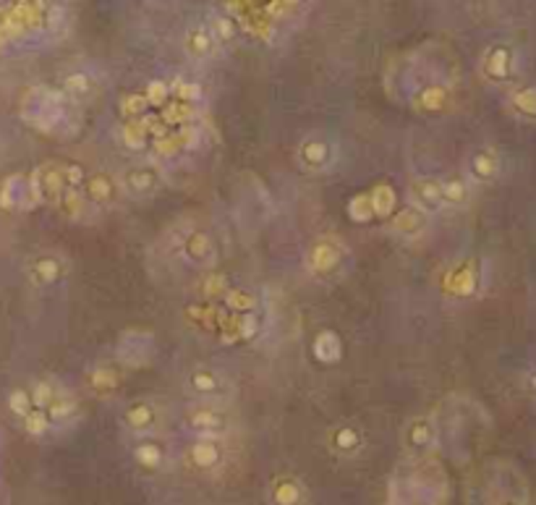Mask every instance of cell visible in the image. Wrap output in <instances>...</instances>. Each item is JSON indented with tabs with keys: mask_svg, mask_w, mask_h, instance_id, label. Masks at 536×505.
I'll use <instances>...</instances> for the list:
<instances>
[{
	"mask_svg": "<svg viewBox=\"0 0 536 505\" xmlns=\"http://www.w3.org/2000/svg\"><path fill=\"white\" fill-rule=\"evenodd\" d=\"M115 184H118V191L129 194L133 200H147L155 191H160L163 173L155 165H129L115 176Z\"/></svg>",
	"mask_w": 536,
	"mask_h": 505,
	"instance_id": "6",
	"label": "cell"
},
{
	"mask_svg": "<svg viewBox=\"0 0 536 505\" xmlns=\"http://www.w3.org/2000/svg\"><path fill=\"white\" fill-rule=\"evenodd\" d=\"M497 505H524V500H518V497H502V500H497Z\"/></svg>",
	"mask_w": 536,
	"mask_h": 505,
	"instance_id": "44",
	"label": "cell"
},
{
	"mask_svg": "<svg viewBox=\"0 0 536 505\" xmlns=\"http://www.w3.org/2000/svg\"><path fill=\"white\" fill-rule=\"evenodd\" d=\"M82 194L86 204L89 207H107V204H113L115 197H118V184H115V176H110L105 170H100V173H92V176L84 178L82 184Z\"/></svg>",
	"mask_w": 536,
	"mask_h": 505,
	"instance_id": "18",
	"label": "cell"
},
{
	"mask_svg": "<svg viewBox=\"0 0 536 505\" xmlns=\"http://www.w3.org/2000/svg\"><path fill=\"white\" fill-rule=\"evenodd\" d=\"M45 414H48V419L53 422V427H60V424H68L76 419L79 403H76V398H73L68 390H63L58 396V400H55Z\"/></svg>",
	"mask_w": 536,
	"mask_h": 505,
	"instance_id": "33",
	"label": "cell"
},
{
	"mask_svg": "<svg viewBox=\"0 0 536 505\" xmlns=\"http://www.w3.org/2000/svg\"><path fill=\"white\" fill-rule=\"evenodd\" d=\"M142 94H144V100H147V107H149V110H163V107L170 103V87H167V82H163V79H152V82L142 89Z\"/></svg>",
	"mask_w": 536,
	"mask_h": 505,
	"instance_id": "38",
	"label": "cell"
},
{
	"mask_svg": "<svg viewBox=\"0 0 536 505\" xmlns=\"http://www.w3.org/2000/svg\"><path fill=\"white\" fill-rule=\"evenodd\" d=\"M186 388L202 403H220L228 393V380L212 366H196L186 375Z\"/></svg>",
	"mask_w": 536,
	"mask_h": 505,
	"instance_id": "13",
	"label": "cell"
},
{
	"mask_svg": "<svg viewBox=\"0 0 536 505\" xmlns=\"http://www.w3.org/2000/svg\"><path fill=\"white\" fill-rule=\"evenodd\" d=\"M123 427L136 437H149L160 424V411L152 400H131L120 414Z\"/></svg>",
	"mask_w": 536,
	"mask_h": 505,
	"instance_id": "15",
	"label": "cell"
},
{
	"mask_svg": "<svg viewBox=\"0 0 536 505\" xmlns=\"http://www.w3.org/2000/svg\"><path fill=\"white\" fill-rule=\"evenodd\" d=\"M502 157L495 147H479L465 160V181L468 184H492L500 176Z\"/></svg>",
	"mask_w": 536,
	"mask_h": 505,
	"instance_id": "14",
	"label": "cell"
},
{
	"mask_svg": "<svg viewBox=\"0 0 536 505\" xmlns=\"http://www.w3.org/2000/svg\"><path fill=\"white\" fill-rule=\"evenodd\" d=\"M403 450L411 459H424L437 445V424L432 416H414L403 427Z\"/></svg>",
	"mask_w": 536,
	"mask_h": 505,
	"instance_id": "10",
	"label": "cell"
},
{
	"mask_svg": "<svg viewBox=\"0 0 536 505\" xmlns=\"http://www.w3.org/2000/svg\"><path fill=\"white\" fill-rule=\"evenodd\" d=\"M440 186H442V204H447V207H465L471 202V184L463 176L440 178Z\"/></svg>",
	"mask_w": 536,
	"mask_h": 505,
	"instance_id": "29",
	"label": "cell"
},
{
	"mask_svg": "<svg viewBox=\"0 0 536 505\" xmlns=\"http://www.w3.org/2000/svg\"><path fill=\"white\" fill-rule=\"evenodd\" d=\"M131 459L133 463L139 466L147 474H157L167 466V453L165 448L160 445L157 440H149V437H142L136 445L131 448Z\"/></svg>",
	"mask_w": 536,
	"mask_h": 505,
	"instance_id": "22",
	"label": "cell"
},
{
	"mask_svg": "<svg viewBox=\"0 0 536 505\" xmlns=\"http://www.w3.org/2000/svg\"><path fill=\"white\" fill-rule=\"evenodd\" d=\"M411 207H416V210H421L424 215H429V212H437L442 210L445 204H442V186H440V178L437 176H416L414 181H411Z\"/></svg>",
	"mask_w": 536,
	"mask_h": 505,
	"instance_id": "19",
	"label": "cell"
},
{
	"mask_svg": "<svg viewBox=\"0 0 536 505\" xmlns=\"http://www.w3.org/2000/svg\"><path fill=\"white\" fill-rule=\"evenodd\" d=\"M120 113L126 121H139L142 116L149 113V107H147V100H144L142 92H126L120 94Z\"/></svg>",
	"mask_w": 536,
	"mask_h": 505,
	"instance_id": "39",
	"label": "cell"
},
{
	"mask_svg": "<svg viewBox=\"0 0 536 505\" xmlns=\"http://www.w3.org/2000/svg\"><path fill=\"white\" fill-rule=\"evenodd\" d=\"M408 105L414 107L416 113L432 116V113H447L455 105L453 87L450 84H418L414 92L408 94Z\"/></svg>",
	"mask_w": 536,
	"mask_h": 505,
	"instance_id": "11",
	"label": "cell"
},
{
	"mask_svg": "<svg viewBox=\"0 0 536 505\" xmlns=\"http://www.w3.org/2000/svg\"><path fill=\"white\" fill-rule=\"evenodd\" d=\"M186 427L196 437H223L228 432V414L220 403H194L186 411Z\"/></svg>",
	"mask_w": 536,
	"mask_h": 505,
	"instance_id": "9",
	"label": "cell"
},
{
	"mask_svg": "<svg viewBox=\"0 0 536 505\" xmlns=\"http://www.w3.org/2000/svg\"><path fill=\"white\" fill-rule=\"evenodd\" d=\"M29 191H32V202L37 204H48L55 207L60 194L66 191V181H63V163H42L37 165L29 173Z\"/></svg>",
	"mask_w": 536,
	"mask_h": 505,
	"instance_id": "4",
	"label": "cell"
},
{
	"mask_svg": "<svg viewBox=\"0 0 536 505\" xmlns=\"http://www.w3.org/2000/svg\"><path fill=\"white\" fill-rule=\"evenodd\" d=\"M183 461L191 471H199V474H212V471L223 469V463H225L223 437H196L186 448Z\"/></svg>",
	"mask_w": 536,
	"mask_h": 505,
	"instance_id": "8",
	"label": "cell"
},
{
	"mask_svg": "<svg viewBox=\"0 0 536 505\" xmlns=\"http://www.w3.org/2000/svg\"><path fill=\"white\" fill-rule=\"evenodd\" d=\"M181 254L186 262H191L194 267H202V270H210L214 262H217V249H214V241L210 233H202V231H194L183 238L181 244Z\"/></svg>",
	"mask_w": 536,
	"mask_h": 505,
	"instance_id": "17",
	"label": "cell"
},
{
	"mask_svg": "<svg viewBox=\"0 0 536 505\" xmlns=\"http://www.w3.org/2000/svg\"><path fill=\"white\" fill-rule=\"evenodd\" d=\"M0 207L3 210H32V191H29V176L24 173H13L0 184Z\"/></svg>",
	"mask_w": 536,
	"mask_h": 505,
	"instance_id": "20",
	"label": "cell"
},
{
	"mask_svg": "<svg viewBox=\"0 0 536 505\" xmlns=\"http://www.w3.org/2000/svg\"><path fill=\"white\" fill-rule=\"evenodd\" d=\"M267 505H309V487L296 474H277L264 490Z\"/></svg>",
	"mask_w": 536,
	"mask_h": 505,
	"instance_id": "12",
	"label": "cell"
},
{
	"mask_svg": "<svg viewBox=\"0 0 536 505\" xmlns=\"http://www.w3.org/2000/svg\"><path fill=\"white\" fill-rule=\"evenodd\" d=\"M29 398H32V406L39 409V411H48L50 406L58 400V396L63 393V385H60L58 380H53V377H42V380H32V385H29Z\"/></svg>",
	"mask_w": 536,
	"mask_h": 505,
	"instance_id": "27",
	"label": "cell"
},
{
	"mask_svg": "<svg viewBox=\"0 0 536 505\" xmlns=\"http://www.w3.org/2000/svg\"><path fill=\"white\" fill-rule=\"evenodd\" d=\"M202 291H204V296H207V299H220V296L228 294V285H225V281H223L220 275H207V281H204Z\"/></svg>",
	"mask_w": 536,
	"mask_h": 505,
	"instance_id": "43",
	"label": "cell"
},
{
	"mask_svg": "<svg viewBox=\"0 0 536 505\" xmlns=\"http://www.w3.org/2000/svg\"><path fill=\"white\" fill-rule=\"evenodd\" d=\"M170 87V100L173 103H181V105L196 107L204 103V89L202 84L189 82V79H176V82H167Z\"/></svg>",
	"mask_w": 536,
	"mask_h": 505,
	"instance_id": "31",
	"label": "cell"
},
{
	"mask_svg": "<svg viewBox=\"0 0 536 505\" xmlns=\"http://www.w3.org/2000/svg\"><path fill=\"white\" fill-rule=\"evenodd\" d=\"M60 92L66 94L71 103H79L82 97H89L95 92V76L89 71H68L60 82Z\"/></svg>",
	"mask_w": 536,
	"mask_h": 505,
	"instance_id": "28",
	"label": "cell"
},
{
	"mask_svg": "<svg viewBox=\"0 0 536 505\" xmlns=\"http://www.w3.org/2000/svg\"><path fill=\"white\" fill-rule=\"evenodd\" d=\"M311 353L320 364H338L343 356V341L335 330H322L311 343Z\"/></svg>",
	"mask_w": 536,
	"mask_h": 505,
	"instance_id": "26",
	"label": "cell"
},
{
	"mask_svg": "<svg viewBox=\"0 0 536 505\" xmlns=\"http://www.w3.org/2000/svg\"><path fill=\"white\" fill-rule=\"evenodd\" d=\"M84 382L97 396H110L113 390L120 388V372L113 364H95L86 372Z\"/></svg>",
	"mask_w": 536,
	"mask_h": 505,
	"instance_id": "25",
	"label": "cell"
},
{
	"mask_svg": "<svg viewBox=\"0 0 536 505\" xmlns=\"http://www.w3.org/2000/svg\"><path fill=\"white\" fill-rule=\"evenodd\" d=\"M508 105L510 110L515 113L518 118H524V121H534L536 118V89L534 87H512L510 92H508Z\"/></svg>",
	"mask_w": 536,
	"mask_h": 505,
	"instance_id": "30",
	"label": "cell"
},
{
	"mask_svg": "<svg viewBox=\"0 0 536 505\" xmlns=\"http://www.w3.org/2000/svg\"><path fill=\"white\" fill-rule=\"evenodd\" d=\"M68 220H84V215L89 212V204L84 200L82 188H66L63 194H60L58 204H55Z\"/></svg>",
	"mask_w": 536,
	"mask_h": 505,
	"instance_id": "35",
	"label": "cell"
},
{
	"mask_svg": "<svg viewBox=\"0 0 536 505\" xmlns=\"http://www.w3.org/2000/svg\"><path fill=\"white\" fill-rule=\"evenodd\" d=\"M118 141L131 152H144L147 144H149V136H147V131L142 129L139 121H123L118 129Z\"/></svg>",
	"mask_w": 536,
	"mask_h": 505,
	"instance_id": "34",
	"label": "cell"
},
{
	"mask_svg": "<svg viewBox=\"0 0 536 505\" xmlns=\"http://www.w3.org/2000/svg\"><path fill=\"white\" fill-rule=\"evenodd\" d=\"M63 272H66V265H63V259L58 254H39V257H35L32 267H29V278H32L35 285L48 288V285H53V283H58L63 278Z\"/></svg>",
	"mask_w": 536,
	"mask_h": 505,
	"instance_id": "23",
	"label": "cell"
},
{
	"mask_svg": "<svg viewBox=\"0 0 536 505\" xmlns=\"http://www.w3.org/2000/svg\"><path fill=\"white\" fill-rule=\"evenodd\" d=\"M21 116L29 126L50 136H68L79 131L76 103H71L60 89H50V87H32L24 94Z\"/></svg>",
	"mask_w": 536,
	"mask_h": 505,
	"instance_id": "1",
	"label": "cell"
},
{
	"mask_svg": "<svg viewBox=\"0 0 536 505\" xmlns=\"http://www.w3.org/2000/svg\"><path fill=\"white\" fill-rule=\"evenodd\" d=\"M32 409H35V406H32V398H29V390L26 388H13L11 393H8V411H11L13 416L24 419Z\"/></svg>",
	"mask_w": 536,
	"mask_h": 505,
	"instance_id": "41",
	"label": "cell"
},
{
	"mask_svg": "<svg viewBox=\"0 0 536 505\" xmlns=\"http://www.w3.org/2000/svg\"><path fill=\"white\" fill-rule=\"evenodd\" d=\"M296 163L304 173H327L338 163V147L324 136H306L298 141Z\"/></svg>",
	"mask_w": 536,
	"mask_h": 505,
	"instance_id": "5",
	"label": "cell"
},
{
	"mask_svg": "<svg viewBox=\"0 0 536 505\" xmlns=\"http://www.w3.org/2000/svg\"><path fill=\"white\" fill-rule=\"evenodd\" d=\"M351 249L333 233L317 236L304 251V267L311 278H330L346 265Z\"/></svg>",
	"mask_w": 536,
	"mask_h": 505,
	"instance_id": "2",
	"label": "cell"
},
{
	"mask_svg": "<svg viewBox=\"0 0 536 505\" xmlns=\"http://www.w3.org/2000/svg\"><path fill=\"white\" fill-rule=\"evenodd\" d=\"M515 50L510 45H489L479 58V73L489 84H508L515 76Z\"/></svg>",
	"mask_w": 536,
	"mask_h": 505,
	"instance_id": "7",
	"label": "cell"
},
{
	"mask_svg": "<svg viewBox=\"0 0 536 505\" xmlns=\"http://www.w3.org/2000/svg\"><path fill=\"white\" fill-rule=\"evenodd\" d=\"M427 220H429V218L424 215V212L408 204L405 210L395 212L390 228H393V233H395V236H400V238H416L418 233H424V228H427Z\"/></svg>",
	"mask_w": 536,
	"mask_h": 505,
	"instance_id": "24",
	"label": "cell"
},
{
	"mask_svg": "<svg viewBox=\"0 0 536 505\" xmlns=\"http://www.w3.org/2000/svg\"><path fill=\"white\" fill-rule=\"evenodd\" d=\"M155 351L157 343L149 330H123L118 335V343H115V362L120 366H129V369H139L155 359Z\"/></svg>",
	"mask_w": 536,
	"mask_h": 505,
	"instance_id": "3",
	"label": "cell"
},
{
	"mask_svg": "<svg viewBox=\"0 0 536 505\" xmlns=\"http://www.w3.org/2000/svg\"><path fill=\"white\" fill-rule=\"evenodd\" d=\"M181 47L191 60H210L217 53V42L207 24H191L181 37Z\"/></svg>",
	"mask_w": 536,
	"mask_h": 505,
	"instance_id": "21",
	"label": "cell"
},
{
	"mask_svg": "<svg viewBox=\"0 0 536 505\" xmlns=\"http://www.w3.org/2000/svg\"><path fill=\"white\" fill-rule=\"evenodd\" d=\"M327 448L340 459H353L364 450V435L356 424L340 422L327 432Z\"/></svg>",
	"mask_w": 536,
	"mask_h": 505,
	"instance_id": "16",
	"label": "cell"
},
{
	"mask_svg": "<svg viewBox=\"0 0 536 505\" xmlns=\"http://www.w3.org/2000/svg\"><path fill=\"white\" fill-rule=\"evenodd\" d=\"M369 194V204H371V215L377 218H393L395 215V188L390 184H377V186L367 191Z\"/></svg>",
	"mask_w": 536,
	"mask_h": 505,
	"instance_id": "32",
	"label": "cell"
},
{
	"mask_svg": "<svg viewBox=\"0 0 536 505\" xmlns=\"http://www.w3.org/2000/svg\"><path fill=\"white\" fill-rule=\"evenodd\" d=\"M346 212H348V218H351L353 223H369L371 218H374V215H371L369 194H367V191L356 194V197L346 204Z\"/></svg>",
	"mask_w": 536,
	"mask_h": 505,
	"instance_id": "40",
	"label": "cell"
},
{
	"mask_svg": "<svg viewBox=\"0 0 536 505\" xmlns=\"http://www.w3.org/2000/svg\"><path fill=\"white\" fill-rule=\"evenodd\" d=\"M21 427H24V432L29 437H35V440H45V437L53 435V422L48 419V414L39 411V409H32V411L26 414L24 419H21Z\"/></svg>",
	"mask_w": 536,
	"mask_h": 505,
	"instance_id": "37",
	"label": "cell"
},
{
	"mask_svg": "<svg viewBox=\"0 0 536 505\" xmlns=\"http://www.w3.org/2000/svg\"><path fill=\"white\" fill-rule=\"evenodd\" d=\"M84 178H86V170H84L82 165L63 163V181H66V188H82Z\"/></svg>",
	"mask_w": 536,
	"mask_h": 505,
	"instance_id": "42",
	"label": "cell"
},
{
	"mask_svg": "<svg viewBox=\"0 0 536 505\" xmlns=\"http://www.w3.org/2000/svg\"><path fill=\"white\" fill-rule=\"evenodd\" d=\"M207 26H210V32H212L217 47L228 45V42H233V39L239 37V21H236L230 13H214L212 21L207 24Z\"/></svg>",
	"mask_w": 536,
	"mask_h": 505,
	"instance_id": "36",
	"label": "cell"
}]
</instances>
